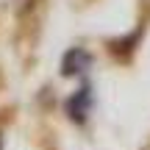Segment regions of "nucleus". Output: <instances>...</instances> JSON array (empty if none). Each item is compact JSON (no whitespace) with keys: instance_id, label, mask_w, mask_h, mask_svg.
<instances>
[{"instance_id":"obj_2","label":"nucleus","mask_w":150,"mask_h":150,"mask_svg":"<svg viewBox=\"0 0 150 150\" xmlns=\"http://www.w3.org/2000/svg\"><path fill=\"white\" fill-rule=\"evenodd\" d=\"M89 108H92V89L83 86V89H78V95L67 103V111H70V117L75 120V122H83L86 114H89Z\"/></svg>"},{"instance_id":"obj_1","label":"nucleus","mask_w":150,"mask_h":150,"mask_svg":"<svg viewBox=\"0 0 150 150\" xmlns=\"http://www.w3.org/2000/svg\"><path fill=\"white\" fill-rule=\"evenodd\" d=\"M89 67H92V56L83 47H72L64 53V61H61V72L64 75H83Z\"/></svg>"}]
</instances>
